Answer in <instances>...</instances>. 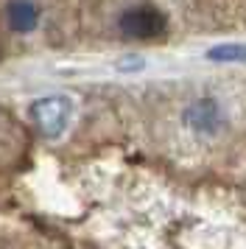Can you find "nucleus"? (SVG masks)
Masks as SVG:
<instances>
[{
    "label": "nucleus",
    "instance_id": "nucleus-1",
    "mask_svg": "<svg viewBox=\"0 0 246 249\" xmlns=\"http://www.w3.org/2000/svg\"><path fill=\"white\" fill-rule=\"evenodd\" d=\"M70 115H73V104L65 95H45L31 104V121L36 132L48 140L62 137V132L70 124Z\"/></svg>",
    "mask_w": 246,
    "mask_h": 249
},
{
    "label": "nucleus",
    "instance_id": "nucleus-2",
    "mask_svg": "<svg viewBox=\"0 0 246 249\" xmlns=\"http://www.w3.org/2000/svg\"><path fill=\"white\" fill-rule=\"evenodd\" d=\"M121 34L129 39H154L165 31V14L154 6H132L121 14Z\"/></svg>",
    "mask_w": 246,
    "mask_h": 249
},
{
    "label": "nucleus",
    "instance_id": "nucleus-3",
    "mask_svg": "<svg viewBox=\"0 0 246 249\" xmlns=\"http://www.w3.org/2000/svg\"><path fill=\"white\" fill-rule=\"evenodd\" d=\"M185 124L196 132V135H215L224 126V115L221 107L212 98H201V101L190 104L185 109Z\"/></svg>",
    "mask_w": 246,
    "mask_h": 249
},
{
    "label": "nucleus",
    "instance_id": "nucleus-4",
    "mask_svg": "<svg viewBox=\"0 0 246 249\" xmlns=\"http://www.w3.org/2000/svg\"><path fill=\"white\" fill-rule=\"evenodd\" d=\"M6 17H9V25L14 31H31L39 20V9L34 0H11L9 9H6Z\"/></svg>",
    "mask_w": 246,
    "mask_h": 249
},
{
    "label": "nucleus",
    "instance_id": "nucleus-5",
    "mask_svg": "<svg viewBox=\"0 0 246 249\" xmlns=\"http://www.w3.org/2000/svg\"><path fill=\"white\" fill-rule=\"evenodd\" d=\"M212 62H246V45H215L207 51Z\"/></svg>",
    "mask_w": 246,
    "mask_h": 249
}]
</instances>
